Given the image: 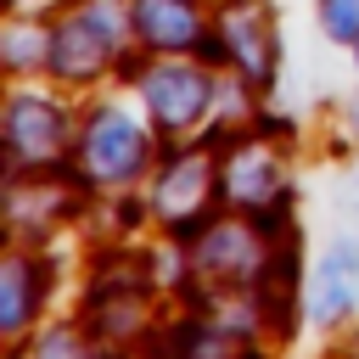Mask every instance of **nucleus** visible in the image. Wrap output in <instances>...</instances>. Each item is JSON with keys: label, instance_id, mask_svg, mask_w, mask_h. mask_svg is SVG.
Returning <instances> with one entry per match:
<instances>
[{"label": "nucleus", "instance_id": "5", "mask_svg": "<svg viewBox=\"0 0 359 359\" xmlns=\"http://www.w3.org/2000/svg\"><path fill=\"white\" fill-rule=\"evenodd\" d=\"M146 107L168 123V129H185V123H196V112L208 107V79L196 73V67H163V73H151L146 79Z\"/></svg>", "mask_w": 359, "mask_h": 359}, {"label": "nucleus", "instance_id": "10", "mask_svg": "<svg viewBox=\"0 0 359 359\" xmlns=\"http://www.w3.org/2000/svg\"><path fill=\"white\" fill-rule=\"evenodd\" d=\"M320 22L331 39H359V0H320Z\"/></svg>", "mask_w": 359, "mask_h": 359}, {"label": "nucleus", "instance_id": "1", "mask_svg": "<svg viewBox=\"0 0 359 359\" xmlns=\"http://www.w3.org/2000/svg\"><path fill=\"white\" fill-rule=\"evenodd\" d=\"M146 163V135L123 107H95L90 129H84V174L101 185H123L135 180Z\"/></svg>", "mask_w": 359, "mask_h": 359}, {"label": "nucleus", "instance_id": "12", "mask_svg": "<svg viewBox=\"0 0 359 359\" xmlns=\"http://www.w3.org/2000/svg\"><path fill=\"white\" fill-rule=\"evenodd\" d=\"M353 202H359V168H353Z\"/></svg>", "mask_w": 359, "mask_h": 359}, {"label": "nucleus", "instance_id": "7", "mask_svg": "<svg viewBox=\"0 0 359 359\" xmlns=\"http://www.w3.org/2000/svg\"><path fill=\"white\" fill-rule=\"evenodd\" d=\"M129 22H135V34H140L151 50H180V45H191V34H196L191 0H135Z\"/></svg>", "mask_w": 359, "mask_h": 359}, {"label": "nucleus", "instance_id": "6", "mask_svg": "<svg viewBox=\"0 0 359 359\" xmlns=\"http://www.w3.org/2000/svg\"><path fill=\"white\" fill-rule=\"evenodd\" d=\"M196 264H202V275H219V280H247V275L269 269L264 247H258V236L247 224H213L202 252H196Z\"/></svg>", "mask_w": 359, "mask_h": 359}, {"label": "nucleus", "instance_id": "11", "mask_svg": "<svg viewBox=\"0 0 359 359\" xmlns=\"http://www.w3.org/2000/svg\"><path fill=\"white\" fill-rule=\"evenodd\" d=\"M39 359H90V348H84L73 331H50V337L39 342Z\"/></svg>", "mask_w": 359, "mask_h": 359}, {"label": "nucleus", "instance_id": "8", "mask_svg": "<svg viewBox=\"0 0 359 359\" xmlns=\"http://www.w3.org/2000/svg\"><path fill=\"white\" fill-rule=\"evenodd\" d=\"M34 292H39V275L28 258H11L6 264V331H22L34 320Z\"/></svg>", "mask_w": 359, "mask_h": 359}, {"label": "nucleus", "instance_id": "3", "mask_svg": "<svg viewBox=\"0 0 359 359\" xmlns=\"http://www.w3.org/2000/svg\"><path fill=\"white\" fill-rule=\"evenodd\" d=\"M6 129H11V157L22 163V157H56V146L67 140V118H62V107H50L45 95H17L11 101V118H6Z\"/></svg>", "mask_w": 359, "mask_h": 359}, {"label": "nucleus", "instance_id": "9", "mask_svg": "<svg viewBox=\"0 0 359 359\" xmlns=\"http://www.w3.org/2000/svg\"><path fill=\"white\" fill-rule=\"evenodd\" d=\"M224 39L236 45V56H241V62H252V73H264V62H258V50H264L258 11H247V6H230V11H224Z\"/></svg>", "mask_w": 359, "mask_h": 359}, {"label": "nucleus", "instance_id": "4", "mask_svg": "<svg viewBox=\"0 0 359 359\" xmlns=\"http://www.w3.org/2000/svg\"><path fill=\"white\" fill-rule=\"evenodd\" d=\"M219 180H224V191H230L241 208H269L275 196H286V191H280V168H275L269 151L252 146V140H236V146H230Z\"/></svg>", "mask_w": 359, "mask_h": 359}, {"label": "nucleus", "instance_id": "2", "mask_svg": "<svg viewBox=\"0 0 359 359\" xmlns=\"http://www.w3.org/2000/svg\"><path fill=\"white\" fill-rule=\"evenodd\" d=\"M359 309V247L342 236L320 252L314 280H309V314L314 325H342Z\"/></svg>", "mask_w": 359, "mask_h": 359}]
</instances>
